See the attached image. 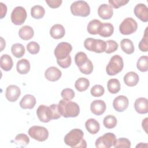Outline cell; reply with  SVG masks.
I'll return each instance as SVG.
<instances>
[{"mask_svg":"<svg viewBox=\"0 0 148 148\" xmlns=\"http://www.w3.org/2000/svg\"><path fill=\"white\" fill-rule=\"evenodd\" d=\"M129 101L124 95H119L113 101V106L114 110L118 112H122L128 108Z\"/></svg>","mask_w":148,"mask_h":148,"instance_id":"cell-12","label":"cell"},{"mask_svg":"<svg viewBox=\"0 0 148 148\" xmlns=\"http://www.w3.org/2000/svg\"><path fill=\"white\" fill-rule=\"evenodd\" d=\"M61 95L64 99L71 101L75 97V94L72 89L66 88L62 90L61 92Z\"/></svg>","mask_w":148,"mask_h":148,"instance_id":"cell-43","label":"cell"},{"mask_svg":"<svg viewBox=\"0 0 148 148\" xmlns=\"http://www.w3.org/2000/svg\"><path fill=\"white\" fill-rule=\"evenodd\" d=\"M138 29L136 21L132 17L125 18L119 25L120 32L123 35H130L134 33Z\"/></svg>","mask_w":148,"mask_h":148,"instance_id":"cell-8","label":"cell"},{"mask_svg":"<svg viewBox=\"0 0 148 148\" xmlns=\"http://www.w3.org/2000/svg\"><path fill=\"white\" fill-rule=\"evenodd\" d=\"M84 46L88 51L101 53L105 52L106 43L103 40L88 38L84 41Z\"/></svg>","mask_w":148,"mask_h":148,"instance_id":"cell-5","label":"cell"},{"mask_svg":"<svg viewBox=\"0 0 148 148\" xmlns=\"http://www.w3.org/2000/svg\"><path fill=\"white\" fill-rule=\"evenodd\" d=\"M113 32L114 27L111 23H102L98 34L102 37L107 38L112 35Z\"/></svg>","mask_w":148,"mask_h":148,"instance_id":"cell-26","label":"cell"},{"mask_svg":"<svg viewBox=\"0 0 148 148\" xmlns=\"http://www.w3.org/2000/svg\"><path fill=\"white\" fill-rule=\"evenodd\" d=\"M88 58H87V56L85 53L80 51L75 55V62L77 67H79L84 64L88 60Z\"/></svg>","mask_w":148,"mask_h":148,"instance_id":"cell-38","label":"cell"},{"mask_svg":"<svg viewBox=\"0 0 148 148\" xmlns=\"http://www.w3.org/2000/svg\"><path fill=\"white\" fill-rule=\"evenodd\" d=\"M27 49L30 54H36L40 50V46L37 42L32 41L27 45Z\"/></svg>","mask_w":148,"mask_h":148,"instance_id":"cell-42","label":"cell"},{"mask_svg":"<svg viewBox=\"0 0 148 148\" xmlns=\"http://www.w3.org/2000/svg\"><path fill=\"white\" fill-rule=\"evenodd\" d=\"M35 97L31 94L25 95L20 102V106L22 109H32L36 104Z\"/></svg>","mask_w":148,"mask_h":148,"instance_id":"cell-19","label":"cell"},{"mask_svg":"<svg viewBox=\"0 0 148 148\" xmlns=\"http://www.w3.org/2000/svg\"><path fill=\"white\" fill-rule=\"evenodd\" d=\"M102 23L97 19L91 20L87 25V30L88 32L91 35L98 34Z\"/></svg>","mask_w":148,"mask_h":148,"instance_id":"cell-27","label":"cell"},{"mask_svg":"<svg viewBox=\"0 0 148 148\" xmlns=\"http://www.w3.org/2000/svg\"><path fill=\"white\" fill-rule=\"evenodd\" d=\"M80 71L84 75H90L93 71V65L90 60H88L82 65L78 67Z\"/></svg>","mask_w":148,"mask_h":148,"instance_id":"cell-36","label":"cell"},{"mask_svg":"<svg viewBox=\"0 0 148 148\" xmlns=\"http://www.w3.org/2000/svg\"><path fill=\"white\" fill-rule=\"evenodd\" d=\"M116 141V135L113 133L108 132L99 136L96 140L95 147L98 148H109L114 146Z\"/></svg>","mask_w":148,"mask_h":148,"instance_id":"cell-7","label":"cell"},{"mask_svg":"<svg viewBox=\"0 0 148 148\" xmlns=\"http://www.w3.org/2000/svg\"><path fill=\"white\" fill-rule=\"evenodd\" d=\"M106 103L100 99L93 101L90 105L91 112L97 116H99L103 114L106 110Z\"/></svg>","mask_w":148,"mask_h":148,"instance_id":"cell-15","label":"cell"},{"mask_svg":"<svg viewBox=\"0 0 148 148\" xmlns=\"http://www.w3.org/2000/svg\"><path fill=\"white\" fill-rule=\"evenodd\" d=\"M13 142L19 147H25L29 142L28 136L25 134H20L16 136Z\"/></svg>","mask_w":148,"mask_h":148,"instance_id":"cell-33","label":"cell"},{"mask_svg":"<svg viewBox=\"0 0 148 148\" xmlns=\"http://www.w3.org/2000/svg\"><path fill=\"white\" fill-rule=\"evenodd\" d=\"M147 118H145L144 120H143L142 123V126L143 130L145 131V132L147 133Z\"/></svg>","mask_w":148,"mask_h":148,"instance_id":"cell-49","label":"cell"},{"mask_svg":"<svg viewBox=\"0 0 148 148\" xmlns=\"http://www.w3.org/2000/svg\"><path fill=\"white\" fill-rule=\"evenodd\" d=\"M13 65V60L8 54H3L0 58V66L5 71L11 70Z\"/></svg>","mask_w":148,"mask_h":148,"instance_id":"cell-24","label":"cell"},{"mask_svg":"<svg viewBox=\"0 0 148 148\" xmlns=\"http://www.w3.org/2000/svg\"><path fill=\"white\" fill-rule=\"evenodd\" d=\"M134 108L137 113L146 114L148 112V100L146 98H137L134 103Z\"/></svg>","mask_w":148,"mask_h":148,"instance_id":"cell-18","label":"cell"},{"mask_svg":"<svg viewBox=\"0 0 148 148\" xmlns=\"http://www.w3.org/2000/svg\"><path fill=\"white\" fill-rule=\"evenodd\" d=\"M128 0H109L108 1L109 5L115 9H118L128 3Z\"/></svg>","mask_w":148,"mask_h":148,"instance_id":"cell-44","label":"cell"},{"mask_svg":"<svg viewBox=\"0 0 148 148\" xmlns=\"http://www.w3.org/2000/svg\"><path fill=\"white\" fill-rule=\"evenodd\" d=\"M45 14L44 8L40 5H35L31 9V15L35 19L42 18Z\"/></svg>","mask_w":148,"mask_h":148,"instance_id":"cell-31","label":"cell"},{"mask_svg":"<svg viewBox=\"0 0 148 148\" xmlns=\"http://www.w3.org/2000/svg\"><path fill=\"white\" fill-rule=\"evenodd\" d=\"M27 17V12L24 8L22 6H17L14 8L11 13V21L16 25H22L25 21Z\"/></svg>","mask_w":148,"mask_h":148,"instance_id":"cell-10","label":"cell"},{"mask_svg":"<svg viewBox=\"0 0 148 148\" xmlns=\"http://www.w3.org/2000/svg\"><path fill=\"white\" fill-rule=\"evenodd\" d=\"M1 51H2V50L3 49V48L5 47V41L3 40V39L1 37Z\"/></svg>","mask_w":148,"mask_h":148,"instance_id":"cell-50","label":"cell"},{"mask_svg":"<svg viewBox=\"0 0 148 148\" xmlns=\"http://www.w3.org/2000/svg\"><path fill=\"white\" fill-rule=\"evenodd\" d=\"M84 133L79 128L70 131L64 137L65 143L72 148L87 147L86 141L83 139Z\"/></svg>","mask_w":148,"mask_h":148,"instance_id":"cell-1","label":"cell"},{"mask_svg":"<svg viewBox=\"0 0 148 148\" xmlns=\"http://www.w3.org/2000/svg\"><path fill=\"white\" fill-rule=\"evenodd\" d=\"M61 71L55 66L48 68L45 72V76L47 80L50 82H56L61 77Z\"/></svg>","mask_w":148,"mask_h":148,"instance_id":"cell-16","label":"cell"},{"mask_svg":"<svg viewBox=\"0 0 148 148\" xmlns=\"http://www.w3.org/2000/svg\"><path fill=\"white\" fill-rule=\"evenodd\" d=\"M139 80V77L138 75L136 72L132 71L127 73L124 76V82L129 87L136 86L138 83Z\"/></svg>","mask_w":148,"mask_h":148,"instance_id":"cell-21","label":"cell"},{"mask_svg":"<svg viewBox=\"0 0 148 148\" xmlns=\"http://www.w3.org/2000/svg\"><path fill=\"white\" fill-rule=\"evenodd\" d=\"M11 51L12 54L16 58H21L24 55L25 50L23 45L14 43L11 47Z\"/></svg>","mask_w":148,"mask_h":148,"instance_id":"cell-32","label":"cell"},{"mask_svg":"<svg viewBox=\"0 0 148 148\" xmlns=\"http://www.w3.org/2000/svg\"><path fill=\"white\" fill-rule=\"evenodd\" d=\"M139 49L143 52H147L148 51V35H147V27L145 30L143 37L139 43Z\"/></svg>","mask_w":148,"mask_h":148,"instance_id":"cell-37","label":"cell"},{"mask_svg":"<svg viewBox=\"0 0 148 148\" xmlns=\"http://www.w3.org/2000/svg\"><path fill=\"white\" fill-rule=\"evenodd\" d=\"M28 133L32 139L39 142L45 141L49 137L48 130L42 126H32L29 128Z\"/></svg>","mask_w":148,"mask_h":148,"instance_id":"cell-6","label":"cell"},{"mask_svg":"<svg viewBox=\"0 0 148 148\" xmlns=\"http://www.w3.org/2000/svg\"><path fill=\"white\" fill-rule=\"evenodd\" d=\"M86 130L91 134H95L98 132L100 129L99 123L95 119H89L85 123Z\"/></svg>","mask_w":148,"mask_h":148,"instance_id":"cell-23","label":"cell"},{"mask_svg":"<svg viewBox=\"0 0 148 148\" xmlns=\"http://www.w3.org/2000/svg\"><path fill=\"white\" fill-rule=\"evenodd\" d=\"M98 14L101 18L109 20L113 16V10L112 7L109 5L103 3L98 7Z\"/></svg>","mask_w":148,"mask_h":148,"instance_id":"cell-17","label":"cell"},{"mask_svg":"<svg viewBox=\"0 0 148 148\" xmlns=\"http://www.w3.org/2000/svg\"><path fill=\"white\" fill-rule=\"evenodd\" d=\"M30 63L27 59L23 58L18 61L16 65L17 71L21 75L27 74L30 70Z\"/></svg>","mask_w":148,"mask_h":148,"instance_id":"cell-25","label":"cell"},{"mask_svg":"<svg viewBox=\"0 0 148 148\" xmlns=\"http://www.w3.org/2000/svg\"><path fill=\"white\" fill-rule=\"evenodd\" d=\"M122 50L127 54H131L134 51V46L131 40L129 39H123L120 42Z\"/></svg>","mask_w":148,"mask_h":148,"instance_id":"cell-28","label":"cell"},{"mask_svg":"<svg viewBox=\"0 0 148 148\" xmlns=\"http://www.w3.org/2000/svg\"><path fill=\"white\" fill-rule=\"evenodd\" d=\"M0 7H1V18H3L6 14L7 7L6 5L2 2L0 3Z\"/></svg>","mask_w":148,"mask_h":148,"instance_id":"cell-48","label":"cell"},{"mask_svg":"<svg viewBox=\"0 0 148 148\" xmlns=\"http://www.w3.org/2000/svg\"><path fill=\"white\" fill-rule=\"evenodd\" d=\"M106 46L105 52L107 54H110L114 52L118 49V43L113 40H109L106 42Z\"/></svg>","mask_w":148,"mask_h":148,"instance_id":"cell-40","label":"cell"},{"mask_svg":"<svg viewBox=\"0 0 148 148\" xmlns=\"http://www.w3.org/2000/svg\"><path fill=\"white\" fill-rule=\"evenodd\" d=\"M36 114L39 120L43 123H48L53 120V113L50 106L39 105L36 110Z\"/></svg>","mask_w":148,"mask_h":148,"instance_id":"cell-11","label":"cell"},{"mask_svg":"<svg viewBox=\"0 0 148 148\" xmlns=\"http://www.w3.org/2000/svg\"><path fill=\"white\" fill-rule=\"evenodd\" d=\"M57 62L60 66L62 68H68L72 63V58L70 56L63 60H57Z\"/></svg>","mask_w":148,"mask_h":148,"instance_id":"cell-45","label":"cell"},{"mask_svg":"<svg viewBox=\"0 0 148 148\" xmlns=\"http://www.w3.org/2000/svg\"><path fill=\"white\" fill-rule=\"evenodd\" d=\"M53 113V120L58 119L61 116L59 110H58V105L57 104H52L49 106Z\"/></svg>","mask_w":148,"mask_h":148,"instance_id":"cell-46","label":"cell"},{"mask_svg":"<svg viewBox=\"0 0 148 148\" xmlns=\"http://www.w3.org/2000/svg\"><path fill=\"white\" fill-rule=\"evenodd\" d=\"M71 12L74 16L87 17L90 13V8L88 3L84 1L73 2L70 7Z\"/></svg>","mask_w":148,"mask_h":148,"instance_id":"cell-4","label":"cell"},{"mask_svg":"<svg viewBox=\"0 0 148 148\" xmlns=\"http://www.w3.org/2000/svg\"><path fill=\"white\" fill-rule=\"evenodd\" d=\"M72 50V45L68 42L59 43L54 49V54L57 60H63L70 56Z\"/></svg>","mask_w":148,"mask_h":148,"instance_id":"cell-9","label":"cell"},{"mask_svg":"<svg viewBox=\"0 0 148 148\" xmlns=\"http://www.w3.org/2000/svg\"><path fill=\"white\" fill-rule=\"evenodd\" d=\"M124 67L122 57L118 55L113 56L110 60L106 68V72L109 76H113L120 73Z\"/></svg>","mask_w":148,"mask_h":148,"instance_id":"cell-3","label":"cell"},{"mask_svg":"<svg viewBox=\"0 0 148 148\" xmlns=\"http://www.w3.org/2000/svg\"><path fill=\"white\" fill-rule=\"evenodd\" d=\"M20 94L21 90L16 85H9L6 88L5 97L9 102H13L16 101L20 96Z\"/></svg>","mask_w":148,"mask_h":148,"instance_id":"cell-13","label":"cell"},{"mask_svg":"<svg viewBox=\"0 0 148 148\" xmlns=\"http://www.w3.org/2000/svg\"><path fill=\"white\" fill-rule=\"evenodd\" d=\"M90 86V81L85 77H80L76 80L75 83V87L79 92L87 90Z\"/></svg>","mask_w":148,"mask_h":148,"instance_id":"cell-29","label":"cell"},{"mask_svg":"<svg viewBox=\"0 0 148 148\" xmlns=\"http://www.w3.org/2000/svg\"><path fill=\"white\" fill-rule=\"evenodd\" d=\"M108 91L112 94H116L119 92L121 88L120 82L117 79H109L107 83Z\"/></svg>","mask_w":148,"mask_h":148,"instance_id":"cell-30","label":"cell"},{"mask_svg":"<svg viewBox=\"0 0 148 148\" xmlns=\"http://www.w3.org/2000/svg\"><path fill=\"white\" fill-rule=\"evenodd\" d=\"M148 57L147 56H143L138 59L136 66L140 72H147L148 70Z\"/></svg>","mask_w":148,"mask_h":148,"instance_id":"cell-35","label":"cell"},{"mask_svg":"<svg viewBox=\"0 0 148 148\" xmlns=\"http://www.w3.org/2000/svg\"><path fill=\"white\" fill-rule=\"evenodd\" d=\"M103 123L105 127L108 129H112L116 126L117 120L115 116L113 115H108L104 117Z\"/></svg>","mask_w":148,"mask_h":148,"instance_id":"cell-34","label":"cell"},{"mask_svg":"<svg viewBox=\"0 0 148 148\" xmlns=\"http://www.w3.org/2000/svg\"><path fill=\"white\" fill-rule=\"evenodd\" d=\"M18 35L21 39L27 40L33 38L34 35V31L31 27L24 25L19 29Z\"/></svg>","mask_w":148,"mask_h":148,"instance_id":"cell-22","label":"cell"},{"mask_svg":"<svg viewBox=\"0 0 148 148\" xmlns=\"http://www.w3.org/2000/svg\"><path fill=\"white\" fill-rule=\"evenodd\" d=\"M134 12L136 17L143 22L148 21V8L143 3L137 4L134 9Z\"/></svg>","mask_w":148,"mask_h":148,"instance_id":"cell-14","label":"cell"},{"mask_svg":"<svg viewBox=\"0 0 148 148\" xmlns=\"http://www.w3.org/2000/svg\"><path fill=\"white\" fill-rule=\"evenodd\" d=\"M65 34V29L64 26L60 24L53 25L50 29V34L51 36L56 39L63 38Z\"/></svg>","mask_w":148,"mask_h":148,"instance_id":"cell-20","label":"cell"},{"mask_svg":"<svg viewBox=\"0 0 148 148\" xmlns=\"http://www.w3.org/2000/svg\"><path fill=\"white\" fill-rule=\"evenodd\" d=\"M114 147L115 148H117V147L130 148L131 147V142L127 138H120L116 139Z\"/></svg>","mask_w":148,"mask_h":148,"instance_id":"cell-41","label":"cell"},{"mask_svg":"<svg viewBox=\"0 0 148 148\" xmlns=\"http://www.w3.org/2000/svg\"><path fill=\"white\" fill-rule=\"evenodd\" d=\"M90 92L91 95L94 97H100L103 95L105 92V89L101 85L96 84L91 88Z\"/></svg>","mask_w":148,"mask_h":148,"instance_id":"cell-39","label":"cell"},{"mask_svg":"<svg viewBox=\"0 0 148 148\" xmlns=\"http://www.w3.org/2000/svg\"><path fill=\"white\" fill-rule=\"evenodd\" d=\"M58 105L60 113L64 117H76L80 113L79 106L75 102L63 99L59 101Z\"/></svg>","mask_w":148,"mask_h":148,"instance_id":"cell-2","label":"cell"},{"mask_svg":"<svg viewBox=\"0 0 148 148\" xmlns=\"http://www.w3.org/2000/svg\"><path fill=\"white\" fill-rule=\"evenodd\" d=\"M46 2L50 8L55 9L60 7L62 1L61 0H46Z\"/></svg>","mask_w":148,"mask_h":148,"instance_id":"cell-47","label":"cell"}]
</instances>
